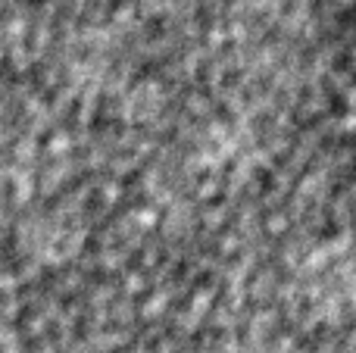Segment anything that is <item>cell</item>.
Masks as SVG:
<instances>
[{"instance_id":"obj_1","label":"cell","mask_w":356,"mask_h":353,"mask_svg":"<svg viewBox=\"0 0 356 353\" xmlns=\"http://www.w3.org/2000/svg\"><path fill=\"white\" fill-rule=\"evenodd\" d=\"M328 75L334 81V110L347 141L350 172L356 185V0H341L332 19V44H328Z\"/></svg>"}]
</instances>
